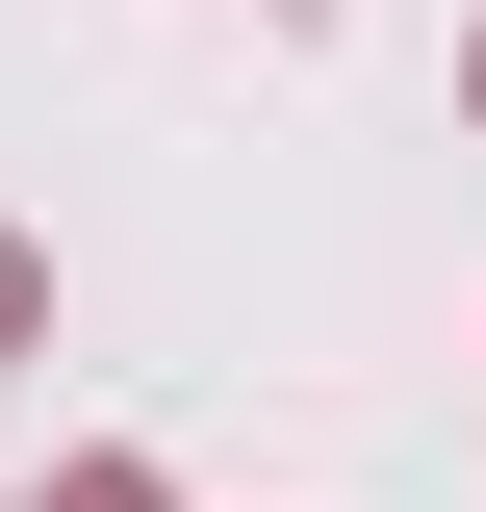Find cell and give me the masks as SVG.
I'll list each match as a JSON object with an SVG mask.
<instances>
[{
  "mask_svg": "<svg viewBox=\"0 0 486 512\" xmlns=\"http://www.w3.org/2000/svg\"><path fill=\"white\" fill-rule=\"evenodd\" d=\"M26 512H180V461H128V436H103V461H52Z\"/></svg>",
  "mask_w": 486,
  "mask_h": 512,
  "instance_id": "cell-1",
  "label": "cell"
},
{
  "mask_svg": "<svg viewBox=\"0 0 486 512\" xmlns=\"http://www.w3.org/2000/svg\"><path fill=\"white\" fill-rule=\"evenodd\" d=\"M0 359H52V231H0Z\"/></svg>",
  "mask_w": 486,
  "mask_h": 512,
  "instance_id": "cell-2",
  "label": "cell"
},
{
  "mask_svg": "<svg viewBox=\"0 0 486 512\" xmlns=\"http://www.w3.org/2000/svg\"><path fill=\"white\" fill-rule=\"evenodd\" d=\"M461 128H486V26H461Z\"/></svg>",
  "mask_w": 486,
  "mask_h": 512,
  "instance_id": "cell-3",
  "label": "cell"
}]
</instances>
